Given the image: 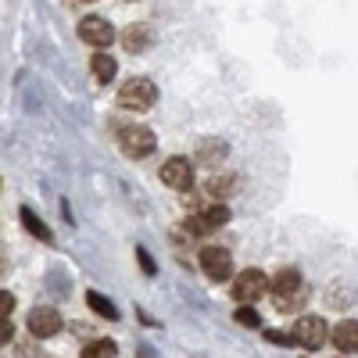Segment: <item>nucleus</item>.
<instances>
[{
    "label": "nucleus",
    "instance_id": "obj_1",
    "mask_svg": "<svg viewBox=\"0 0 358 358\" xmlns=\"http://www.w3.org/2000/svg\"><path fill=\"white\" fill-rule=\"evenodd\" d=\"M268 290H273L280 312H294V301H301V297H305L301 273H297V268H283V273H276L273 280H268Z\"/></svg>",
    "mask_w": 358,
    "mask_h": 358
},
{
    "label": "nucleus",
    "instance_id": "obj_2",
    "mask_svg": "<svg viewBox=\"0 0 358 358\" xmlns=\"http://www.w3.org/2000/svg\"><path fill=\"white\" fill-rule=\"evenodd\" d=\"M229 222V208L226 204H204L201 212H190L183 219V233L187 236H208V233H215Z\"/></svg>",
    "mask_w": 358,
    "mask_h": 358
},
{
    "label": "nucleus",
    "instance_id": "obj_3",
    "mask_svg": "<svg viewBox=\"0 0 358 358\" xmlns=\"http://www.w3.org/2000/svg\"><path fill=\"white\" fill-rule=\"evenodd\" d=\"M158 101V86L151 79H129L118 90V108L122 111H151Z\"/></svg>",
    "mask_w": 358,
    "mask_h": 358
},
{
    "label": "nucleus",
    "instance_id": "obj_4",
    "mask_svg": "<svg viewBox=\"0 0 358 358\" xmlns=\"http://www.w3.org/2000/svg\"><path fill=\"white\" fill-rule=\"evenodd\" d=\"M118 147H122L126 158H147V155H155L158 136L147 126H126L122 133H118Z\"/></svg>",
    "mask_w": 358,
    "mask_h": 358
},
{
    "label": "nucleus",
    "instance_id": "obj_5",
    "mask_svg": "<svg viewBox=\"0 0 358 358\" xmlns=\"http://www.w3.org/2000/svg\"><path fill=\"white\" fill-rule=\"evenodd\" d=\"M290 341L301 344L305 351H315V348H322L326 341H330V326L322 322V315H305V319H297Z\"/></svg>",
    "mask_w": 358,
    "mask_h": 358
},
{
    "label": "nucleus",
    "instance_id": "obj_6",
    "mask_svg": "<svg viewBox=\"0 0 358 358\" xmlns=\"http://www.w3.org/2000/svg\"><path fill=\"white\" fill-rule=\"evenodd\" d=\"M201 268L212 283H226L233 276V255L219 244H208V248H201Z\"/></svg>",
    "mask_w": 358,
    "mask_h": 358
},
{
    "label": "nucleus",
    "instance_id": "obj_7",
    "mask_svg": "<svg viewBox=\"0 0 358 358\" xmlns=\"http://www.w3.org/2000/svg\"><path fill=\"white\" fill-rule=\"evenodd\" d=\"M79 40L86 47H94V50H104V47L115 43V29H111L108 18H94V15H90V18L79 22Z\"/></svg>",
    "mask_w": 358,
    "mask_h": 358
},
{
    "label": "nucleus",
    "instance_id": "obj_8",
    "mask_svg": "<svg viewBox=\"0 0 358 358\" xmlns=\"http://www.w3.org/2000/svg\"><path fill=\"white\" fill-rule=\"evenodd\" d=\"M268 290V280H265V273L262 268H244L241 276H236V283H233V297L241 305H251V301H258V297Z\"/></svg>",
    "mask_w": 358,
    "mask_h": 358
},
{
    "label": "nucleus",
    "instance_id": "obj_9",
    "mask_svg": "<svg viewBox=\"0 0 358 358\" xmlns=\"http://www.w3.org/2000/svg\"><path fill=\"white\" fill-rule=\"evenodd\" d=\"M162 183L169 187V190H190L194 187V162L190 158H169L165 165H162Z\"/></svg>",
    "mask_w": 358,
    "mask_h": 358
},
{
    "label": "nucleus",
    "instance_id": "obj_10",
    "mask_svg": "<svg viewBox=\"0 0 358 358\" xmlns=\"http://www.w3.org/2000/svg\"><path fill=\"white\" fill-rule=\"evenodd\" d=\"M57 330H62V315H57V308H33L29 312V334H33L36 341L54 337Z\"/></svg>",
    "mask_w": 358,
    "mask_h": 358
},
{
    "label": "nucleus",
    "instance_id": "obj_11",
    "mask_svg": "<svg viewBox=\"0 0 358 358\" xmlns=\"http://www.w3.org/2000/svg\"><path fill=\"white\" fill-rule=\"evenodd\" d=\"M226 155H229V143L226 140H219V136H208V140H201L197 143V151H194V162L197 165H222L226 162Z\"/></svg>",
    "mask_w": 358,
    "mask_h": 358
},
{
    "label": "nucleus",
    "instance_id": "obj_12",
    "mask_svg": "<svg viewBox=\"0 0 358 358\" xmlns=\"http://www.w3.org/2000/svg\"><path fill=\"white\" fill-rule=\"evenodd\" d=\"M330 337H334L337 351H344V355H355V351H358V322H355V319H344V322H337V330H334Z\"/></svg>",
    "mask_w": 358,
    "mask_h": 358
},
{
    "label": "nucleus",
    "instance_id": "obj_13",
    "mask_svg": "<svg viewBox=\"0 0 358 358\" xmlns=\"http://www.w3.org/2000/svg\"><path fill=\"white\" fill-rule=\"evenodd\" d=\"M90 72H94L97 83H111L115 72H118V62H115L108 50H94V57H90Z\"/></svg>",
    "mask_w": 358,
    "mask_h": 358
},
{
    "label": "nucleus",
    "instance_id": "obj_14",
    "mask_svg": "<svg viewBox=\"0 0 358 358\" xmlns=\"http://www.w3.org/2000/svg\"><path fill=\"white\" fill-rule=\"evenodd\" d=\"M204 197L212 201V197H233L236 194V176H212V179H204Z\"/></svg>",
    "mask_w": 358,
    "mask_h": 358
},
{
    "label": "nucleus",
    "instance_id": "obj_15",
    "mask_svg": "<svg viewBox=\"0 0 358 358\" xmlns=\"http://www.w3.org/2000/svg\"><path fill=\"white\" fill-rule=\"evenodd\" d=\"M18 215H22V222H25V229H29V233H33V236H36V241H43V244H54V233H50V229L43 226V219H40V215L33 212V208H22V212H18Z\"/></svg>",
    "mask_w": 358,
    "mask_h": 358
},
{
    "label": "nucleus",
    "instance_id": "obj_16",
    "mask_svg": "<svg viewBox=\"0 0 358 358\" xmlns=\"http://www.w3.org/2000/svg\"><path fill=\"white\" fill-rule=\"evenodd\" d=\"M86 305L94 308V312H97L101 319H108V322H118V308H115V305L108 301L104 294H97V290H90V294H86Z\"/></svg>",
    "mask_w": 358,
    "mask_h": 358
},
{
    "label": "nucleus",
    "instance_id": "obj_17",
    "mask_svg": "<svg viewBox=\"0 0 358 358\" xmlns=\"http://www.w3.org/2000/svg\"><path fill=\"white\" fill-rule=\"evenodd\" d=\"M115 355H118V348L108 337H94V341L83 348V358H115Z\"/></svg>",
    "mask_w": 358,
    "mask_h": 358
},
{
    "label": "nucleus",
    "instance_id": "obj_18",
    "mask_svg": "<svg viewBox=\"0 0 358 358\" xmlns=\"http://www.w3.org/2000/svg\"><path fill=\"white\" fill-rule=\"evenodd\" d=\"M147 40H151V33H147L143 25H133V29H126V33H122V43H126V50H133V54L147 50Z\"/></svg>",
    "mask_w": 358,
    "mask_h": 358
},
{
    "label": "nucleus",
    "instance_id": "obj_19",
    "mask_svg": "<svg viewBox=\"0 0 358 358\" xmlns=\"http://www.w3.org/2000/svg\"><path fill=\"white\" fill-rule=\"evenodd\" d=\"M236 322H241V326H248V330H258V326H262V315L255 312V308H236Z\"/></svg>",
    "mask_w": 358,
    "mask_h": 358
},
{
    "label": "nucleus",
    "instance_id": "obj_20",
    "mask_svg": "<svg viewBox=\"0 0 358 358\" xmlns=\"http://www.w3.org/2000/svg\"><path fill=\"white\" fill-rule=\"evenodd\" d=\"M15 341V326H11V315H0V348H8Z\"/></svg>",
    "mask_w": 358,
    "mask_h": 358
},
{
    "label": "nucleus",
    "instance_id": "obj_21",
    "mask_svg": "<svg viewBox=\"0 0 358 358\" xmlns=\"http://www.w3.org/2000/svg\"><path fill=\"white\" fill-rule=\"evenodd\" d=\"M136 262H140V268H143V273H147V276H155V273H158V265H155V258H151V255H147L143 248H136Z\"/></svg>",
    "mask_w": 358,
    "mask_h": 358
},
{
    "label": "nucleus",
    "instance_id": "obj_22",
    "mask_svg": "<svg viewBox=\"0 0 358 358\" xmlns=\"http://www.w3.org/2000/svg\"><path fill=\"white\" fill-rule=\"evenodd\" d=\"M11 308H15V294L0 290V315H11Z\"/></svg>",
    "mask_w": 358,
    "mask_h": 358
},
{
    "label": "nucleus",
    "instance_id": "obj_23",
    "mask_svg": "<svg viewBox=\"0 0 358 358\" xmlns=\"http://www.w3.org/2000/svg\"><path fill=\"white\" fill-rule=\"evenodd\" d=\"M265 341H273V344H294L287 334H280V330H265Z\"/></svg>",
    "mask_w": 358,
    "mask_h": 358
},
{
    "label": "nucleus",
    "instance_id": "obj_24",
    "mask_svg": "<svg viewBox=\"0 0 358 358\" xmlns=\"http://www.w3.org/2000/svg\"><path fill=\"white\" fill-rule=\"evenodd\" d=\"M4 273H8V258H4V255H0V276H4Z\"/></svg>",
    "mask_w": 358,
    "mask_h": 358
},
{
    "label": "nucleus",
    "instance_id": "obj_25",
    "mask_svg": "<svg viewBox=\"0 0 358 358\" xmlns=\"http://www.w3.org/2000/svg\"><path fill=\"white\" fill-rule=\"evenodd\" d=\"M86 4H94V0H86Z\"/></svg>",
    "mask_w": 358,
    "mask_h": 358
},
{
    "label": "nucleus",
    "instance_id": "obj_26",
    "mask_svg": "<svg viewBox=\"0 0 358 358\" xmlns=\"http://www.w3.org/2000/svg\"><path fill=\"white\" fill-rule=\"evenodd\" d=\"M129 4H136V0H129Z\"/></svg>",
    "mask_w": 358,
    "mask_h": 358
},
{
    "label": "nucleus",
    "instance_id": "obj_27",
    "mask_svg": "<svg viewBox=\"0 0 358 358\" xmlns=\"http://www.w3.org/2000/svg\"><path fill=\"white\" fill-rule=\"evenodd\" d=\"M43 358H50V355H43Z\"/></svg>",
    "mask_w": 358,
    "mask_h": 358
}]
</instances>
